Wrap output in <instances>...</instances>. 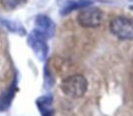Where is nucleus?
Masks as SVG:
<instances>
[{
    "mask_svg": "<svg viewBox=\"0 0 133 116\" xmlns=\"http://www.w3.org/2000/svg\"><path fill=\"white\" fill-rule=\"evenodd\" d=\"M52 95H44L36 99V107L38 108L42 116H53L54 109L52 108Z\"/></svg>",
    "mask_w": 133,
    "mask_h": 116,
    "instance_id": "nucleus-6",
    "label": "nucleus"
},
{
    "mask_svg": "<svg viewBox=\"0 0 133 116\" xmlns=\"http://www.w3.org/2000/svg\"><path fill=\"white\" fill-rule=\"evenodd\" d=\"M0 24L3 25L5 28H7V29H8L9 31H11V32L19 33V34H25V33H26L25 28H24L20 23H18V22L0 18Z\"/></svg>",
    "mask_w": 133,
    "mask_h": 116,
    "instance_id": "nucleus-8",
    "label": "nucleus"
},
{
    "mask_svg": "<svg viewBox=\"0 0 133 116\" xmlns=\"http://www.w3.org/2000/svg\"><path fill=\"white\" fill-rule=\"evenodd\" d=\"M130 8H131V9L133 10V5H131V6H130Z\"/></svg>",
    "mask_w": 133,
    "mask_h": 116,
    "instance_id": "nucleus-11",
    "label": "nucleus"
},
{
    "mask_svg": "<svg viewBox=\"0 0 133 116\" xmlns=\"http://www.w3.org/2000/svg\"><path fill=\"white\" fill-rule=\"evenodd\" d=\"M111 32L122 40H133V21L126 17H115L110 22Z\"/></svg>",
    "mask_w": 133,
    "mask_h": 116,
    "instance_id": "nucleus-3",
    "label": "nucleus"
},
{
    "mask_svg": "<svg viewBox=\"0 0 133 116\" xmlns=\"http://www.w3.org/2000/svg\"><path fill=\"white\" fill-rule=\"evenodd\" d=\"M15 87H16V85L14 84L12 88L8 90V93L4 94V96H2L0 98V111H3L6 108H8V106L10 103V100H11V98H14V95H15V90H14Z\"/></svg>",
    "mask_w": 133,
    "mask_h": 116,
    "instance_id": "nucleus-9",
    "label": "nucleus"
},
{
    "mask_svg": "<svg viewBox=\"0 0 133 116\" xmlns=\"http://www.w3.org/2000/svg\"><path fill=\"white\" fill-rule=\"evenodd\" d=\"M34 27H35L34 30L41 36H43L45 39L52 38L55 32V25L53 21L45 15H38L36 17L34 22Z\"/></svg>",
    "mask_w": 133,
    "mask_h": 116,
    "instance_id": "nucleus-5",
    "label": "nucleus"
},
{
    "mask_svg": "<svg viewBox=\"0 0 133 116\" xmlns=\"http://www.w3.org/2000/svg\"><path fill=\"white\" fill-rule=\"evenodd\" d=\"M2 6L7 10H14L23 4H25L26 0H0Z\"/></svg>",
    "mask_w": 133,
    "mask_h": 116,
    "instance_id": "nucleus-10",
    "label": "nucleus"
},
{
    "mask_svg": "<svg viewBox=\"0 0 133 116\" xmlns=\"http://www.w3.org/2000/svg\"><path fill=\"white\" fill-rule=\"evenodd\" d=\"M130 1H133V0H130Z\"/></svg>",
    "mask_w": 133,
    "mask_h": 116,
    "instance_id": "nucleus-12",
    "label": "nucleus"
},
{
    "mask_svg": "<svg viewBox=\"0 0 133 116\" xmlns=\"http://www.w3.org/2000/svg\"><path fill=\"white\" fill-rule=\"evenodd\" d=\"M46 40L43 36L37 33L35 30H33L29 36H28V45L31 47L33 50L35 56L39 61H45L48 54V45L46 43Z\"/></svg>",
    "mask_w": 133,
    "mask_h": 116,
    "instance_id": "nucleus-4",
    "label": "nucleus"
},
{
    "mask_svg": "<svg viewBox=\"0 0 133 116\" xmlns=\"http://www.w3.org/2000/svg\"><path fill=\"white\" fill-rule=\"evenodd\" d=\"M103 13L98 7H85L77 16L78 23L85 28H95L102 24L103 22Z\"/></svg>",
    "mask_w": 133,
    "mask_h": 116,
    "instance_id": "nucleus-2",
    "label": "nucleus"
},
{
    "mask_svg": "<svg viewBox=\"0 0 133 116\" xmlns=\"http://www.w3.org/2000/svg\"><path fill=\"white\" fill-rule=\"evenodd\" d=\"M92 2L90 0H75V1H71L69 2L64 7L63 9L61 10V14L62 15H66L75 9H82V8H85L87 6H89Z\"/></svg>",
    "mask_w": 133,
    "mask_h": 116,
    "instance_id": "nucleus-7",
    "label": "nucleus"
},
{
    "mask_svg": "<svg viewBox=\"0 0 133 116\" xmlns=\"http://www.w3.org/2000/svg\"><path fill=\"white\" fill-rule=\"evenodd\" d=\"M60 89L65 95L70 97H82L87 90V80L81 74L70 75L62 79Z\"/></svg>",
    "mask_w": 133,
    "mask_h": 116,
    "instance_id": "nucleus-1",
    "label": "nucleus"
}]
</instances>
